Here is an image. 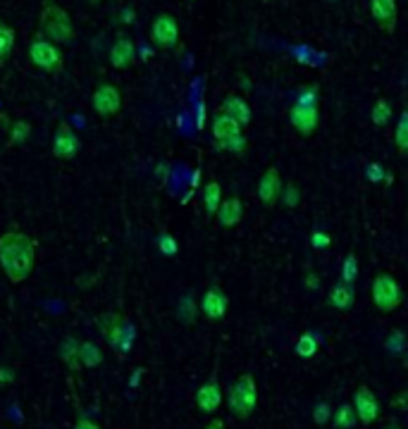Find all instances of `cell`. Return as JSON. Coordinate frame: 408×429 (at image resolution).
Instances as JSON below:
<instances>
[{
	"label": "cell",
	"instance_id": "cell-43",
	"mask_svg": "<svg viewBox=\"0 0 408 429\" xmlns=\"http://www.w3.org/2000/svg\"><path fill=\"white\" fill-rule=\"evenodd\" d=\"M196 126H199V129L206 126V103H199V110H196Z\"/></svg>",
	"mask_w": 408,
	"mask_h": 429
},
{
	"label": "cell",
	"instance_id": "cell-10",
	"mask_svg": "<svg viewBox=\"0 0 408 429\" xmlns=\"http://www.w3.org/2000/svg\"><path fill=\"white\" fill-rule=\"evenodd\" d=\"M282 191H284V181H282V174L275 165H270L263 177L258 179V201H261L265 208H275L282 201Z\"/></svg>",
	"mask_w": 408,
	"mask_h": 429
},
{
	"label": "cell",
	"instance_id": "cell-4",
	"mask_svg": "<svg viewBox=\"0 0 408 429\" xmlns=\"http://www.w3.org/2000/svg\"><path fill=\"white\" fill-rule=\"evenodd\" d=\"M370 298H373V305L382 315L399 310L401 303H404V291H401L397 277L389 275V272H377L373 282H370Z\"/></svg>",
	"mask_w": 408,
	"mask_h": 429
},
{
	"label": "cell",
	"instance_id": "cell-34",
	"mask_svg": "<svg viewBox=\"0 0 408 429\" xmlns=\"http://www.w3.org/2000/svg\"><path fill=\"white\" fill-rule=\"evenodd\" d=\"M313 422L315 425H327V422H332V406H329L327 401H320L317 406L313 408Z\"/></svg>",
	"mask_w": 408,
	"mask_h": 429
},
{
	"label": "cell",
	"instance_id": "cell-31",
	"mask_svg": "<svg viewBox=\"0 0 408 429\" xmlns=\"http://www.w3.org/2000/svg\"><path fill=\"white\" fill-rule=\"evenodd\" d=\"M158 251L163 253L165 258H175L177 253H179V244H177V239L172 237V234H167L163 232L158 237Z\"/></svg>",
	"mask_w": 408,
	"mask_h": 429
},
{
	"label": "cell",
	"instance_id": "cell-36",
	"mask_svg": "<svg viewBox=\"0 0 408 429\" xmlns=\"http://www.w3.org/2000/svg\"><path fill=\"white\" fill-rule=\"evenodd\" d=\"M365 174H368V179L373 181V184H380V181H385L387 170L380 165V162H370V165L365 167Z\"/></svg>",
	"mask_w": 408,
	"mask_h": 429
},
{
	"label": "cell",
	"instance_id": "cell-3",
	"mask_svg": "<svg viewBox=\"0 0 408 429\" xmlns=\"http://www.w3.org/2000/svg\"><path fill=\"white\" fill-rule=\"evenodd\" d=\"M258 406V384L251 372L239 374L227 391V408L237 420H249Z\"/></svg>",
	"mask_w": 408,
	"mask_h": 429
},
{
	"label": "cell",
	"instance_id": "cell-37",
	"mask_svg": "<svg viewBox=\"0 0 408 429\" xmlns=\"http://www.w3.org/2000/svg\"><path fill=\"white\" fill-rule=\"evenodd\" d=\"M406 348V339L401 331H392L387 339V350H392V353H401V350Z\"/></svg>",
	"mask_w": 408,
	"mask_h": 429
},
{
	"label": "cell",
	"instance_id": "cell-5",
	"mask_svg": "<svg viewBox=\"0 0 408 429\" xmlns=\"http://www.w3.org/2000/svg\"><path fill=\"white\" fill-rule=\"evenodd\" d=\"M29 60L39 70H44L46 74H60L65 70L62 51L48 39H44V36H34L32 39V44H29Z\"/></svg>",
	"mask_w": 408,
	"mask_h": 429
},
{
	"label": "cell",
	"instance_id": "cell-20",
	"mask_svg": "<svg viewBox=\"0 0 408 429\" xmlns=\"http://www.w3.org/2000/svg\"><path fill=\"white\" fill-rule=\"evenodd\" d=\"M327 303L339 312H349L353 303H356V289L353 284H346V282H337L327 293Z\"/></svg>",
	"mask_w": 408,
	"mask_h": 429
},
{
	"label": "cell",
	"instance_id": "cell-47",
	"mask_svg": "<svg viewBox=\"0 0 408 429\" xmlns=\"http://www.w3.org/2000/svg\"><path fill=\"white\" fill-rule=\"evenodd\" d=\"M385 429H404V427H401V425H397V422H392V425H387Z\"/></svg>",
	"mask_w": 408,
	"mask_h": 429
},
{
	"label": "cell",
	"instance_id": "cell-16",
	"mask_svg": "<svg viewBox=\"0 0 408 429\" xmlns=\"http://www.w3.org/2000/svg\"><path fill=\"white\" fill-rule=\"evenodd\" d=\"M289 122L301 136H313L317 124H320L317 105H301V103H294L289 110Z\"/></svg>",
	"mask_w": 408,
	"mask_h": 429
},
{
	"label": "cell",
	"instance_id": "cell-28",
	"mask_svg": "<svg viewBox=\"0 0 408 429\" xmlns=\"http://www.w3.org/2000/svg\"><path fill=\"white\" fill-rule=\"evenodd\" d=\"M29 136H32V124L27 119H17L10 126V146H22V143L29 141Z\"/></svg>",
	"mask_w": 408,
	"mask_h": 429
},
{
	"label": "cell",
	"instance_id": "cell-25",
	"mask_svg": "<svg viewBox=\"0 0 408 429\" xmlns=\"http://www.w3.org/2000/svg\"><path fill=\"white\" fill-rule=\"evenodd\" d=\"M15 29L10 27V24L0 22V67H3L5 62H8V58L12 55V51H15Z\"/></svg>",
	"mask_w": 408,
	"mask_h": 429
},
{
	"label": "cell",
	"instance_id": "cell-48",
	"mask_svg": "<svg viewBox=\"0 0 408 429\" xmlns=\"http://www.w3.org/2000/svg\"><path fill=\"white\" fill-rule=\"evenodd\" d=\"M88 3H103V0H88Z\"/></svg>",
	"mask_w": 408,
	"mask_h": 429
},
{
	"label": "cell",
	"instance_id": "cell-42",
	"mask_svg": "<svg viewBox=\"0 0 408 429\" xmlns=\"http://www.w3.org/2000/svg\"><path fill=\"white\" fill-rule=\"evenodd\" d=\"M12 382H15L12 367H0V384H12Z\"/></svg>",
	"mask_w": 408,
	"mask_h": 429
},
{
	"label": "cell",
	"instance_id": "cell-14",
	"mask_svg": "<svg viewBox=\"0 0 408 429\" xmlns=\"http://www.w3.org/2000/svg\"><path fill=\"white\" fill-rule=\"evenodd\" d=\"M199 310L206 319H222L227 315V310H230V296L222 291L220 286H208L201 296Z\"/></svg>",
	"mask_w": 408,
	"mask_h": 429
},
{
	"label": "cell",
	"instance_id": "cell-27",
	"mask_svg": "<svg viewBox=\"0 0 408 429\" xmlns=\"http://www.w3.org/2000/svg\"><path fill=\"white\" fill-rule=\"evenodd\" d=\"M394 146H397L399 153H408V110L401 112V117L397 119V126H394Z\"/></svg>",
	"mask_w": 408,
	"mask_h": 429
},
{
	"label": "cell",
	"instance_id": "cell-15",
	"mask_svg": "<svg viewBox=\"0 0 408 429\" xmlns=\"http://www.w3.org/2000/svg\"><path fill=\"white\" fill-rule=\"evenodd\" d=\"M210 131H213V143L218 150H225L230 146V141H234L237 136L244 134V126L237 122V119L227 117V114L218 112L213 117V124H210Z\"/></svg>",
	"mask_w": 408,
	"mask_h": 429
},
{
	"label": "cell",
	"instance_id": "cell-8",
	"mask_svg": "<svg viewBox=\"0 0 408 429\" xmlns=\"http://www.w3.org/2000/svg\"><path fill=\"white\" fill-rule=\"evenodd\" d=\"M91 105L98 117H115L122 107V93L115 84H98L91 95Z\"/></svg>",
	"mask_w": 408,
	"mask_h": 429
},
{
	"label": "cell",
	"instance_id": "cell-11",
	"mask_svg": "<svg viewBox=\"0 0 408 429\" xmlns=\"http://www.w3.org/2000/svg\"><path fill=\"white\" fill-rule=\"evenodd\" d=\"M53 155L60 160H74L77 153L81 148V141L77 136V131L72 129L67 122H60L55 134H53Z\"/></svg>",
	"mask_w": 408,
	"mask_h": 429
},
{
	"label": "cell",
	"instance_id": "cell-13",
	"mask_svg": "<svg viewBox=\"0 0 408 429\" xmlns=\"http://www.w3.org/2000/svg\"><path fill=\"white\" fill-rule=\"evenodd\" d=\"M370 17L377 29L385 34H394L399 24V5L397 0H370Z\"/></svg>",
	"mask_w": 408,
	"mask_h": 429
},
{
	"label": "cell",
	"instance_id": "cell-18",
	"mask_svg": "<svg viewBox=\"0 0 408 429\" xmlns=\"http://www.w3.org/2000/svg\"><path fill=\"white\" fill-rule=\"evenodd\" d=\"M220 112L227 114V117H232V119H237V122L242 124V126H249L251 124V117H254V112H251V105L242 98V95H237V93L225 95V100H222V105H220Z\"/></svg>",
	"mask_w": 408,
	"mask_h": 429
},
{
	"label": "cell",
	"instance_id": "cell-17",
	"mask_svg": "<svg viewBox=\"0 0 408 429\" xmlns=\"http://www.w3.org/2000/svg\"><path fill=\"white\" fill-rule=\"evenodd\" d=\"M110 65L115 70H129L131 65H136V44L129 36H119V39L110 48Z\"/></svg>",
	"mask_w": 408,
	"mask_h": 429
},
{
	"label": "cell",
	"instance_id": "cell-32",
	"mask_svg": "<svg viewBox=\"0 0 408 429\" xmlns=\"http://www.w3.org/2000/svg\"><path fill=\"white\" fill-rule=\"evenodd\" d=\"M196 310H199V305L194 303V298H191V296H184V298L179 301V319H182L184 324L194 322Z\"/></svg>",
	"mask_w": 408,
	"mask_h": 429
},
{
	"label": "cell",
	"instance_id": "cell-39",
	"mask_svg": "<svg viewBox=\"0 0 408 429\" xmlns=\"http://www.w3.org/2000/svg\"><path fill=\"white\" fill-rule=\"evenodd\" d=\"M246 148H249V138L242 134V136L234 138V141H230V146H227L225 150H227V153H234V155H244Z\"/></svg>",
	"mask_w": 408,
	"mask_h": 429
},
{
	"label": "cell",
	"instance_id": "cell-6",
	"mask_svg": "<svg viewBox=\"0 0 408 429\" xmlns=\"http://www.w3.org/2000/svg\"><path fill=\"white\" fill-rule=\"evenodd\" d=\"M151 41L160 51H172L179 44V24L175 17L160 12L151 24Z\"/></svg>",
	"mask_w": 408,
	"mask_h": 429
},
{
	"label": "cell",
	"instance_id": "cell-33",
	"mask_svg": "<svg viewBox=\"0 0 408 429\" xmlns=\"http://www.w3.org/2000/svg\"><path fill=\"white\" fill-rule=\"evenodd\" d=\"M282 203H284L287 208H298V203H301V189H298L296 184H284Z\"/></svg>",
	"mask_w": 408,
	"mask_h": 429
},
{
	"label": "cell",
	"instance_id": "cell-40",
	"mask_svg": "<svg viewBox=\"0 0 408 429\" xmlns=\"http://www.w3.org/2000/svg\"><path fill=\"white\" fill-rule=\"evenodd\" d=\"M394 410H408V391H401L392 398V403H389Z\"/></svg>",
	"mask_w": 408,
	"mask_h": 429
},
{
	"label": "cell",
	"instance_id": "cell-2",
	"mask_svg": "<svg viewBox=\"0 0 408 429\" xmlns=\"http://www.w3.org/2000/svg\"><path fill=\"white\" fill-rule=\"evenodd\" d=\"M41 36L55 46H70L74 41V24H72L70 12L58 3H46L39 15Z\"/></svg>",
	"mask_w": 408,
	"mask_h": 429
},
{
	"label": "cell",
	"instance_id": "cell-12",
	"mask_svg": "<svg viewBox=\"0 0 408 429\" xmlns=\"http://www.w3.org/2000/svg\"><path fill=\"white\" fill-rule=\"evenodd\" d=\"M129 324L127 322V317L124 315H119V312H103V315L98 317V329H100V334H103V339L107 341V346L110 348H119V343H122L124 339V334H127V329H129Z\"/></svg>",
	"mask_w": 408,
	"mask_h": 429
},
{
	"label": "cell",
	"instance_id": "cell-41",
	"mask_svg": "<svg viewBox=\"0 0 408 429\" xmlns=\"http://www.w3.org/2000/svg\"><path fill=\"white\" fill-rule=\"evenodd\" d=\"M74 429H100L98 422H93L91 418H79L74 422Z\"/></svg>",
	"mask_w": 408,
	"mask_h": 429
},
{
	"label": "cell",
	"instance_id": "cell-26",
	"mask_svg": "<svg viewBox=\"0 0 408 429\" xmlns=\"http://www.w3.org/2000/svg\"><path fill=\"white\" fill-rule=\"evenodd\" d=\"M317 346H320V341H317L313 331H303L296 339V355L298 358H313L317 353Z\"/></svg>",
	"mask_w": 408,
	"mask_h": 429
},
{
	"label": "cell",
	"instance_id": "cell-38",
	"mask_svg": "<svg viewBox=\"0 0 408 429\" xmlns=\"http://www.w3.org/2000/svg\"><path fill=\"white\" fill-rule=\"evenodd\" d=\"M296 103H301V105H317V86L303 88L301 93L296 95Z\"/></svg>",
	"mask_w": 408,
	"mask_h": 429
},
{
	"label": "cell",
	"instance_id": "cell-24",
	"mask_svg": "<svg viewBox=\"0 0 408 429\" xmlns=\"http://www.w3.org/2000/svg\"><path fill=\"white\" fill-rule=\"evenodd\" d=\"M79 360H81V367H98L103 362V348H98L93 341H81L79 346Z\"/></svg>",
	"mask_w": 408,
	"mask_h": 429
},
{
	"label": "cell",
	"instance_id": "cell-45",
	"mask_svg": "<svg viewBox=\"0 0 408 429\" xmlns=\"http://www.w3.org/2000/svg\"><path fill=\"white\" fill-rule=\"evenodd\" d=\"M206 429H227V427H225V422H222L220 418H215V420H210V422H208Z\"/></svg>",
	"mask_w": 408,
	"mask_h": 429
},
{
	"label": "cell",
	"instance_id": "cell-7",
	"mask_svg": "<svg viewBox=\"0 0 408 429\" xmlns=\"http://www.w3.org/2000/svg\"><path fill=\"white\" fill-rule=\"evenodd\" d=\"M351 406H353V410H356L358 422H361V425H373V422L380 418V410H382L380 401H377V396H375V391L370 389V386H365V384H361L356 391H353Z\"/></svg>",
	"mask_w": 408,
	"mask_h": 429
},
{
	"label": "cell",
	"instance_id": "cell-46",
	"mask_svg": "<svg viewBox=\"0 0 408 429\" xmlns=\"http://www.w3.org/2000/svg\"><path fill=\"white\" fill-rule=\"evenodd\" d=\"M392 181H394V174H392V172H387V174H385V184L389 186V184H392Z\"/></svg>",
	"mask_w": 408,
	"mask_h": 429
},
{
	"label": "cell",
	"instance_id": "cell-30",
	"mask_svg": "<svg viewBox=\"0 0 408 429\" xmlns=\"http://www.w3.org/2000/svg\"><path fill=\"white\" fill-rule=\"evenodd\" d=\"M358 279V256L356 253H349L341 263V282L353 284Z\"/></svg>",
	"mask_w": 408,
	"mask_h": 429
},
{
	"label": "cell",
	"instance_id": "cell-21",
	"mask_svg": "<svg viewBox=\"0 0 408 429\" xmlns=\"http://www.w3.org/2000/svg\"><path fill=\"white\" fill-rule=\"evenodd\" d=\"M358 425V415L351 403H339L337 410L332 413V427L334 429H353Z\"/></svg>",
	"mask_w": 408,
	"mask_h": 429
},
{
	"label": "cell",
	"instance_id": "cell-19",
	"mask_svg": "<svg viewBox=\"0 0 408 429\" xmlns=\"http://www.w3.org/2000/svg\"><path fill=\"white\" fill-rule=\"evenodd\" d=\"M218 222H220V227H225V229H232V227H237V225H242V220H244V203H242V198H237V196H232V198H222V203H220V208H218Z\"/></svg>",
	"mask_w": 408,
	"mask_h": 429
},
{
	"label": "cell",
	"instance_id": "cell-44",
	"mask_svg": "<svg viewBox=\"0 0 408 429\" xmlns=\"http://www.w3.org/2000/svg\"><path fill=\"white\" fill-rule=\"evenodd\" d=\"M303 282H305V286H308V289H317V286H320V279H317V275H313V272H308Z\"/></svg>",
	"mask_w": 408,
	"mask_h": 429
},
{
	"label": "cell",
	"instance_id": "cell-35",
	"mask_svg": "<svg viewBox=\"0 0 408 429\" xmlns=\"http://www.w3.org/2000/svg\"><path fill=\"white\" fill-rule=\"evenodd\" d=\"M310 246H313L315 251H327L329 246H332V237L320 232V229H315V232L310 234Z\"/></svg>",
	"mask_w": 408,
	"mask_h": 429
},
{
	"label": "cell",
	"instance_id": "cell-23",
	"mask_svg": "<svg viewBox=\"0 0 408 429\" xmlns=\"http://www.w3.org/2000/svg\"><path fill=\"white\" fill-rule=\"evenodd\" d=\"M220 203H222V186L218 181H208V184L203 186V205H206L208 217L218 215Z\"/></svg>",
	"mask_w": 408,
	"mask_h": 429
},
{
	"label": "cell",
	"instance_id": "cell-22",
	"mask_svg": "<svg viewBox=\"0 0 408 429\" xmlns=\"http://www.w3.org/2000/svg\"><path fill=\"white\" fill-rule=\"evenodd\" d=\"M79 346L81 341L74 339V336H67L60 346V358L67 362L70 370H81V360H79Z\"/></svg>",
	"mask_w": 408,
	"mask_h": 429
},
{
	"label": "cell",
	"instance_id": "cell-9",
	"mask_svg": "<svg viewBox=\"0 0 408 429\" xmlns=\"http://www.w3.org/2000/svg\"><path fill=\"white\" fill-rule=\"evenodd\" d=\"M196 406H199L201 413L206 415H215L222 406V389H220V377H218V365H215L213 374L199 386V391H196L194 396Z\"/></svg>",
	"mask_w": 408,
	"mask_h": 429
},
{
	"label": "cell",
	"instance_id": "cell-1",
	"mask_svg": "<svg viewBox=\"0 0 408 429\" xmlns=\"http://www.w3.org/2000/svg\"><path fill=\"white\" fill-rule=\"evenodd\" d=\"M36 268V244L20 229L0 234V270L10 284H24Z\"/></svg>",
	"mask_w": 408,
	"mask_h": 429
},
{
	"label": "cell",
	"instance_id": "cell-29",
	"mask_svg": "<svg viewBox=\"0 0 408 429\" xmlns=\"http://www.w3.org/2000/svg\"><path fill=\"white\" fill-rule=\"evenodd\" d=\"M370 119H373L375 126H385L389 124V119H392V105L385 100V98H377L373 110H370Z\"/></svg>",
	"mask_w": 408,
	"mask_h": 429
}]
</instances>
